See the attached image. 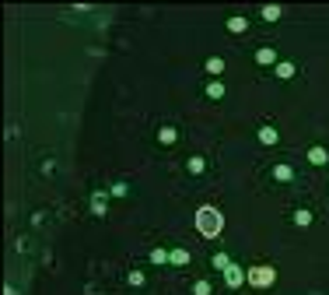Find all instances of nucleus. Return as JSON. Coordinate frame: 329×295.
<instances>
[{"mask_svg": "<svg viewBox=\"0 0 329 295\" xmlns=\"http://www.w3.org/2000/svg\"><path fill=\"white\" fill-rule=\"evenodd\" d=\"M221 225H224V218H221L217 207H200V211H196V229H200L203 236L214 239V236L221 232Z\"/></svg>", "mask_w": 329, "mask_h": 295, "instance_id": "nucleus-1", "label": "nucleus"}, {"mask_svg": "<svg viewBox=\"0 0 329 295\" xmlns=\"http://www.w3.org/2000/svg\"><path fill=\"white\" fill-rule=\"evenodd\" d=\"M224 274H228V285H231V288H238V285H242V278H245V274H242L238 267H228Z\"/></svg>", "mask_w": 329, "mask_h": 295, "instance_id": "nucleus-2", "label": "nucleus"}, {"mask_svg": "<svg viewBox=\"0 0 329 295\" xmlns=\"http://www.w3.org/2000/svg\"><path fill=\"white\" fill-rule=\"evenodd\" d=\"M259 141H263V144H277V130H273V127H263V130H259Z\"/></svg>", "mask_w": 329, "mask_h": 295, "instance_id": "nucleus-3", "label": "nucleus"}, {"mask_svg": "<svg viewBox=\"0 0 329 295\" xmlns=\"http://www.w3.org/2000/svg\"><path fill=\"white\" fill-rule=\"evenodd\" d=\"M168 260H172V264H186V260H189V253H186V249H172V253H168Z\"/></svg>", "mask_w": 329, "mask_h": 295, "instance_id": "nucleus-4", "label": "nucleus"}, {"mask_svg": "<svg viewBox=\"0 0 329 295\" xmlns=\"http://www.w3.org/2000/svg\"><path fill=\"white\" fill-rule=\"evenodd\" d=\"M256 60H259V63H273V60H277V53H273V49H259V53H256Z\"/></svg>", "mask_w": 329, "mask_h": 295, "instance_id": "nucleus-5", "label": "nucleus"}, {"mask_svg": "<svg viewBox=\"0 0 329 295\" xmlns=\"http://www.w3.org/2000/svg\"><path fill=\"white\" fill-rule=\"evenodd\" d=\"M273 176H277V179H284V183H287V179H291V176H294V172H291V169H287V165H277V169H273Z\"/></svg>", "mask_w": 329, "mask_h": 295, "instance_id": "nucleus-6", "label": "nucleus"}, {"mask_svg": "<svg viewBox=\"0 0 329 295\" xmlns=\"http://www.w3.org/2000/svg\"><path fill=\"white\" fill-rule=\"evenodd\" d=\"M308 158H312V162H326V148H312Z\"/></svg>", "mask_w": 329, "mask_h": 295, "instance_id": "nucleus-7", "label": "nucleus"}, {"mask_svg": "<svg viewBox=\"0 0 329 295\" xmlns=\"http://www.w3.org/2000/svg\"><path fill=\"white\" fill-rule=\"evenodd\" d=\"M228 28H231V32H245V21H242V18H231Z\"/></svg>", "mask_w": 329, "mask_h": 295, "instance_id": "nucleus-8", "label": "nucleus"}, {"mask_svg": "<svg viewBox=\"0 0 329 295\" xmlns=\"http://www.w3.org/2000/svg\"><path fill=\"white\" fill-rule=\"evenodd\" d=\"M270 278H273L270 271H256V285H270Z\"/></svg>", "mask_w": 329, "mask_h": 295, "instance_id": "nucleus-9", "label": "nucleus"}, {"mask_svg": "<svg viewBox=\"0 0 329 295\" xmlns=\"http://www.w3.org/2000/svg\"><path fill=\"white\" fill-rule=\"evenodd\" d=\"M214 264H217L221 271H228V267H231V264H228V256H224V253H217V256H214Z\"/></svg>", "mask_w": 329, "mask_h": 295, "instance_id": "nucleus-10", "label": "nucleus"}]
</instances>
